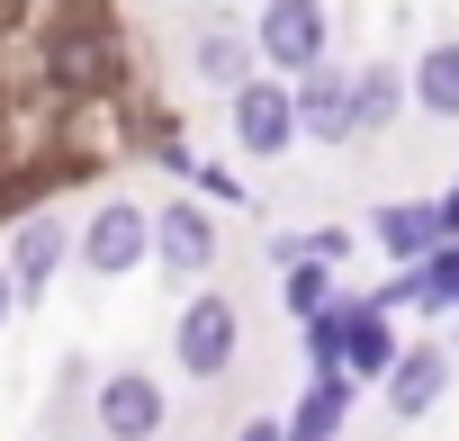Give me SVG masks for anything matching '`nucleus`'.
I'll return each instance as SVG.
<instances>
[{"label": "nucleus", "instance_id": "obj_1", "mask_svg": "<svg viewBox=\"0 0 459 441\" xmlns=\"http://www.w3.org/2000/svg\"><path fill=\"white\" fill-rule=\"evenodd\" d=\"M37 73H46V99L55 108H100L126 91V37L108 10H64L37 46Z\"/></svg>", "mask_w": 459, "mask_h": 441}, {"label": "nucleus", "instance_id": "obj_2", "mask_svg": "<svg viewBox=\"0 0 459 441\" xmlns=\"http://www.w3.org/2000/svg\"><path fill=\"white\" fill-rule=\"evenodd\" d=\"M235 360H244V316H235V298L198 289V298L171 316V369H189L198 387H216Z\"/></svg>", "mask_w": 459, "mask_h": 441}, {"label": "nucleus", "instance_id": "obj_3", "mask_svg": "<svg viewBox=\"0 0 459 441\" xmlns=\"http://www.w3.org/2000/svg\"><path fill=\"white\" fill-rule=\"evenodd\" d=\"M144 262H153V207L100 198V207L82 216V271H91V280H135Z\"/></svg>", "mask_w": 459, "mask_h": 441}, {"label": "nucleus", "instance_id": "obj_4", "mask_svg": "<svg viewBox=\"0 0 459 441\" xmlns=\"http://www.w3.org/2000/svg\"><path fill=\"white\" fill-rule=\"evenodd\" d=\"M225 117H235V144L253 153V162H280L307 126H298V82H280V73H253L235 99H225Z\"/></svg>", "mask_w": 459, "mask_h": 441}, {"label": "nucleus", "instance_id": "obj_5", "mask_svg": "<svg viewBox=\"0 0 459 441\" xmlns=\"http://www.w3.org/2000/svg\"><path fill=\"white\" fill-rule=\"evenodd\" d=\"M325 37H333L325 0H262V10H253V46H262V64L289 73V82L325 64Z\"/></svg>", "mask_w": 459, "mask_h": 441}, {"label": "nucleus", "instance_id": "obj_6", "mask_svg": "<svg viewBox=\"0 0 459 441\" xmlns=\"http://www.w3.org/2000/svg\"><path fill=\"white\" fill-rule=\"evenodd\" d=\"M91 423H100V441H162L171 396H162L153 369H108L100 396H91Z\"/></svg>", "mask_w": 459, "mask_h": 441}, {"label": "nucleus", "instance_id": "obj_7", "mask_svg": "<svg viewBox=\"0 0 459 441\" xmlns=\"http://www.w3.org/2000/svg\"><path fill=\"white\" fill-rule=\"evenodd\" d=\"M0 262H10L19 298L37 307V298L55 289V271H64V262H82V226H64L55 207H37V216H19V235H10V253H0Z\"/></svg>", "mask_w": 459, "mask_h": 441}, {"label": "nucleus", "instance_id": "obj_8", "mask_svg": "<svg viewBox=\"0 0 459 441\" xmlns=\"http://www.w3.org/2000/svg\"><path fill=\"white\" fill-rule=\"evenodd\" d=\"M153 262H162L171 280H207V271H216V207H207V198L153 207Z\"/></svg>", "mask_w": 459, "mask_h": 441}, {"label": "nucleus", "instance_id": "obj_9", "mask_svg": "<svg viewBox=\"0 0 459 441\" xmlns=\"http://www.w3.org/2000/svg\"><path fill=\"white\" fill-rule=\"evenodd\" d=\"M298 126H307L316 144H351V135H360V108H351V73H333V64L298 73Z\"/></svg>", "mask_w": 459, "mask_h": 441}, {"label": "nucleus", "instance_id": "obj_10", "mask_svg": "<svg viewBox=\"0 0 459 441\" xmlns=\"http://www.w3.org/2000/svg\"><path fill=\"white\" fill-rule=\"evenodd\" d=\"M369 235H378V253H396V271L405 262H432L450 235H441V198H387L378 216H369Z\"/></svg>", "mask_w": 459, "mask_h": 441}, {"label": "nucleus", "instance_id": "obj_11", "mask_svg": "<svg viewBox=\"0 0 459 441\" xmlns=\"http://www.w3.org/2000/svg\"><path fill=\"white\" fill-rule=\"evenodd\" d=\"M396 360H405V342H396L387 307L351 289V342H342V378H351V387H360V378H378V387H387V369H396Z\"/></svg>", "mask_w": 459, "mask_h": 441}, {"label": "nucleus", "instance_id": "obj_12", "mask_svg": "<svg viewBox=\"0 0 459 441\" xmlns=\"http://www.w3.org/2000/svg\"><path fill=\"white\" fill-rule=\"evenodd\" d=\"M441 396H450V351H432V342H405V360L387 369V414H396V423H423Z\"/></svg>", "mask_w": 459, "mask_h": 441}, {"label": "nucleus", "instance_id": "obj_13", "mask_svg": "<svg viewBox=\"0 0 459 441\" xmlns=\"http://www.w3.org/2000/svg\"><path fill=\"white\" fill-rule=\"evenodd\" d=\"M280 423H289V441H342L351 432V378H307V396Z\"/></svg>", "mask_w": 459, "mask_h": 441}, {"label": "nucleus", "instance_id": "obj_14", "mask_svg": "<svg viewBox=\"0 0 459 441\" xmlns=\"http://www.w3.org/2000/svg\"><path fill=\"white\" fill-rule=\"evenodd\" d=\"M405 82H414V108L423 117H459V37H432L405 64Z\"/></svg>", "mask_w": 459, "mask_h": 441}, {"label": "nucleus", "instance_id": "obj_15", "mask_svg": "<svg viewBox=\"0 0 459 441\" xmlns=\"http://www.w3.org/2000/svg\"><path fill=\"white\" fill-rule=\"evenodd\" d=\"M405 99H414V82H405L396 64H360V73H351V108H360V135L396 126V117H405Z\"/></svg>", "mask_w": 459, "mask_h": 441}, {"label": "nucleus", "instance_id": "obj_16", "mask_svg": "<svg viewBox=\"0 0 459 441\" xmlns=\"http://www.w3.org/2000/svg\"><path fill=\"white\" fill-rule=\"evenodd\" d=\"M189 64H198V82H216L225 99H235V91L253 82V64H262V46H253V37H235V28H207Z\"/></svg>", "mask_w": 459, "mask_h": 441}, {"label": "nucleus", "instance_id": "obj_17", "mask_svg": "<svg viewBox=\"0 0 459 441\" xmlns=\"http://www.w3.org/2000/svg\"><path fill=\"white\" fill-rule=\"evenodd\" d=\"M333 298H342V289H333V262H316V253H307V262H289V271H280V307H289L298 324H316Z\"/></svg>", "mask_w": 459, "mask_h": 441}, {"label": "nucleus", "instance_id": "obj_18", "mask_svg": "<svg viewBox=\"0 0 459 441\" xmlns=\"http://www.w3.org/2000/svg\"><path fill=\"white\" fill-rule=\"evenodd\" d=\"M189 180H198V198H207V207H235V198H244V180H235V171H216V162H198V153H189Z\"/></svg>", "mask_w": 459, "mask_h": 441}, {"label": "nucleus", "instance_id": "obj_19", "mask_svg": "<svg viewBox=\"0 0 459 441\" xmlns=\"http://www.w3.org/2000/svg\"><path fill=\"white\" fill-rule=\"evenodd\" d=\"M307 253H316V262H342V253H351V235H342V226H316V235H307Z\"/></svg>", "mask_w": 459, "mask_h": 441}, {"label": "nucleus", "instance_id": "obj_20", "mask_svg": "<svg viewBox=\"0 0 459 441\" xmlns=\"http://www.w3.org/2000/svg\"><path fill=\"white\" fill-rule=\"evenodd\" d=\"M235 441H289V423H280V414H253V423H244Z\"/></svg>", "mask_w": 459, "mask_h": 441}, {"label": "nucleus", "instance_id": "obj_21", "mask_svg": "<svg viewBox=\"0 0 459 441\" xmlns=\"http://www.w3.org/2000/svg\"><path fill=\"white\" fill-rule=\"evenodd\" d=\"M19 307H28V298H19V280H10V262H0V324H10Z\"/></svg>", "mask_w": 459, "mask_h": 441}, {"label": "nucleus", "instance_id": "obj_22", "mask_svg": "<svg viewBox=\"0 0 459 441\" xmlns=\"http://www.w3.org/2000/svg\"><path fill=\"white\" fill-rule=\"evenodd\" d=\"M441 235H450V244H459V180H450V189H441Z\"/></svg>", "mask_w": 459, "mask_h": 441}, {"label": "nucleus", "instance_id": "obj_23", "mask_svg": "<svg viewBox=\"0 0 459 441\" xmlns=\"http://www.w3.org/2000/svg\"><path fill=\"white\" fill-rule=\"evenodd\" d=\"M207 10H216V0H207Z\"/></svg>", "mask_w": 459, "mask_h": 441}]
</instances>
